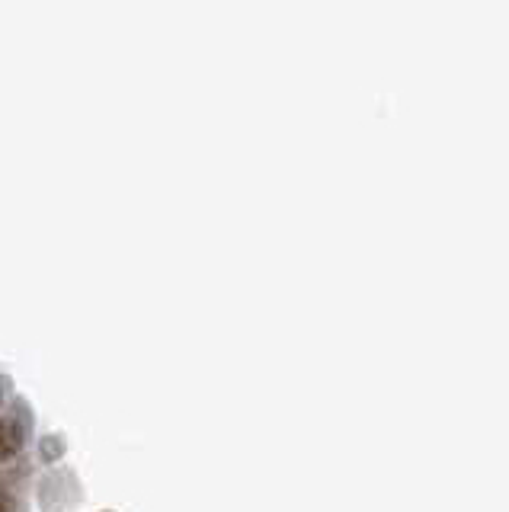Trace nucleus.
<instances>
[{
  "instance_id": "f257e3e1",
  "label": "nucleus",
  "mask_w": 509,
  "mask_h": 512,
  "mask_svg": "<svg viewBox=\"0 0 509 512\" xmlns=\"http://www.w3.org/2000/svg\"><path fill=\"white\" fill-rule=\"evenodd\" d=\"M23 448V426L13 416H4L0 420V461L13 458Z\"/></svg>"
},
{
  "instance_id": "f03ea898",
  "label": "nucleus",
  "mask_w": 509,
  "mask_h": 512,
  "mask_svg": "<svg viewBox=\"0 0 509 512\" xmlns=\"http://www.w3.org/2000/svg\"><path fill=\"white\" fill-rule=\"evenodd\" d=\"M0 512H13V496L7 490H0Z\"/></svg>"
}]
</instances>
